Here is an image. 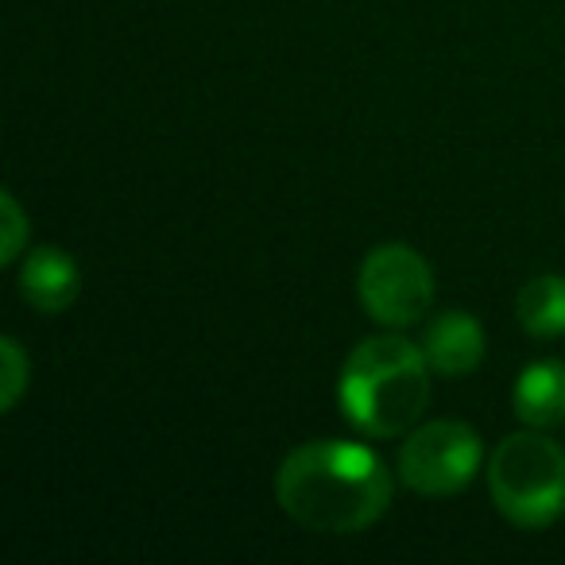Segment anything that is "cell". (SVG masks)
I'll return each instance as SVG.
<instances>
[{
    "label": "cell",
    "mask_w": 565,
    "mask_h": 565,
    "mask_svg": "<svg viewBox=\"0 0 565 565\" xmlns=\"http://www.w3.org/2000/svg\"><path fill=\"white\" fill-rule=\"evenodd\" d=\"M0 356H4V384H0V407L12 411L20 403L28 387V356H24V345L17 338H4L0 341Z\"/></svg>",
    "instance_id": "cell-10"
},
{
    "label": "cell",
    "mask_w": 565,
    "mask_h": 565,
    "mask_svg": "<svg viewBox=\"0 0 565 565\" xmlns=\"http://www.w3.org/2000/svg\"><path fill=\"white\" fill-rule=\"evenodd\" d=\"M488 492L515 526H550L565 511V449L534 426L508 434L488 461Z\"/></svg>",
    "instance_id": "cell-3"
},
{
    "label": "cell",
    "mask_w": 565,
    "mask_h": 565,
    "mask_svg": "<svg viewBox=\"0 0 565 565\" xmlns=\"http://www.w3.org/2000/svg\"><path fill=\"white\" fill-rule=\"evenodd\" d=\"M338 403L361 434L399 438L430 403V361L423 349L395 333L364 338L341 369Z\"/></svg>",
    "instance_id": "cell-2"
},
{
    "label": "cell",
    "mask_w": 565,
    "mask_h": 565,
    "mask_svg": "<svg viewBox=\"0 0 565 565\" xmlns=\"http://www.w3.org/2000/svg\"><path fill=\"white\" fill-rule=\"evenodd\" d=\"M20 244H24V210H20L17 194L4 190V252H0V264H12L20 256Z\"/></svg>",
    "instance_id": "cell-11"
},
{
    "label": "cell",
    "mask_w": 565,
    "mask_h": 565,
    "mask_svg": "<svg viewBox=\"0 0 565 565\" xmlns=\"http://www.w3.org/2000/svg\"><path fill=\"white\" fill-rule=\"evenodd\" d=\"M484 446L472 426L457 418H434V423L411 430L399 449V480L418 495H454L472 484Z\"/></svg>",
    "instance_id": "cell-5"
},
{
    "label": "cell",
    "mask_w": 565,
    "mask_h": 565,
    "mask_svg": "<svg viewBox=\"0 0 565 565\" xmlns=\"http://www.w3.org/2000/svg\"><path fill=\"white\" fill-rule=\"evenodd\" d=\"M423 353L438 376H469L484 361V330L465 310H446L426 326Z\"/></svg>",
    "instance_id": "cell-7"
},
{
    "label": "cell",
    "mask_w": 565,
    "mask_h": 565,
    "mask_svg": "<svg viewBox=\"0 0 565 565\" xmlns=\"http://www.w3.org/2000/svg\"><path fill=\"white\" fill-rule=\"evenodd\" d=\"M361 307L380 326H415L434 307V271L411 244H380L356 271Z\"/></svg>",
    "instance_id": "cell-4"
},
{
    "label": "cell",
    "mask_w": 565,
    "mask_h": 565,
    "mask_svg": "<svg viewBox=\"0 0 565 565\" xmlns=\"http://www.w3.org/2000/svg\"><path fill=\"white\" fill-rule=\"evenodd\" d=\"M395 480L372 449L356 441H307L282 457L275 500L299 526L318 534L369 531L392 508Z\"/></svg>",
    "instance_id": "cell-1"
},
{
    "label": "cell",
    "mask_w": 565,
    "mask_h": 565,
    "mask_svg": "<svg viewBox=\"0 0 565 565\" xmlns=\"http://www.w3.org/2000/svg\"><path fill=\"white\" fill-rule=\"evenodd\" d=\"M519 423L534 430H554L565 426V364L562 361H534L519 372L515 392H511Z\"/></svg>",
    "instance_id": "cell-8"
},
{
    "label": "cell",
    "mask_w": 565,
    "mask_h": 565,
    "mask_svg": "<svg viewBox=\"0 0 565 565\" xmlns=\"http://www.w3.org/2000/svg\"><path fill=\"white\" fill-rule=\"evenodd\" d=\"M20 295L40 315H63L82 295V271L71 252L63 248H32L20 264Z\"/></svg>",
    "instance_id": "cell-6"
},
{
    "label": "cell",
    "mask_w": 565,
    "mask_h": 565,
    "mask_svg": "<svg viewBox=\"0 0 565 565\" xmlns=\"http://www.w3.org/2000/svg\"><path fill=\"white\" fill-rule=\"evenodd\" d=\"M515 318L531 338H562L565 333V275H539L519 291Z\"/></svg>",
    "instance_id": "cell-9"
}]
</instances>
